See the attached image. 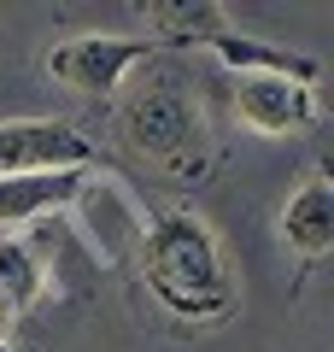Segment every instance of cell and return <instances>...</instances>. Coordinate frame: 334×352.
Segmentation results:
<instances>
[{
    "label": "cell",
    "mask_w": 334,
    "mask_h": 352,
    "mask_svg": "<svg viewBox=\"0 0 334 352\" xmlns=\"http://www.w3.org/2000/svg\"><path fill=\"white\" fill-rule=\"evenodd\" d=\"M135 258H141L153 300L170 317H182V323H229L241 294H235V276H229L217 235H211V223L199 212L147 217Z\"/></svg>",
    "instance_id": "1"
},
{
    "label": "cell",
    "mask_w": 334,
    "mask_h": 352,
    "mask_svg": "<svg viewBox=\"0 0 334 352\" xmlns=\"http://www.w3.org/2000/svg\"><path fill=\"white\" fill-rule=\"evenodd\" d=\"M124 141L141 153L147 164H159L176 182H194L205 170V118H199V100L188 94L176 76H153L124 100Z\"/></svg>",
    "instance_id": "2"
},
{
    "label": "cell",
    "mask_w": 334,
    "mask_h": 352,
    "mask_svg": "<svg viewBox=\"0 0 334 352\" xmlns=\"http://www.w3.org/2000/svg\"><path fill=\"white\" fill-rule=\"evenodd\" d=\"M153 53H159L153 36H106V30H88V36H65L59 47L47 53V76L65 82L71 94L106 100V94H118Z\"/></svg>",
    "instance_id": "3"
},
{
    "label": "cell",
    "mask_w": 334,
    "mask_h": 352,
    "mask_svg": "<svg viewBox=\"0 0 334 352\" xmlns=\"http://www.w3.org/2000/svg\"><path fill=\"white\" fill-rule=\"evenodd\" d=\"M94 147L65 118H6L0 124V176H36V170H88Z\"/></svg>",
    "instance_id": "4"
},
{
    "label": "cell",
    "mask_w": 334,
    "mask_h": 352,
    "mask_svg": "<svg viewBox=\"0 0 334 352\" xmlns=\"http://www.w3.org/2000/svg\"><path fill=\"white\" fill-rule=\"evenodd\" d=\"M71 212H76V223H82V235L94 241L100 258H124V252L141 247L147 217H141V206L129 200V188H124V182H111L106 170H82Z\"/></svg>",
    "instance_id": "5"
},
{
    "label": "cell",
    "mask_w": 334,
    "mask_h": 352,
    "mask_svg": "<svg viewBox=\"0 0 334 352\" xmlns=\"http://www.w3.org/2000/svg\"><path fill=\"white\" fill-rule=\"evenodd\" d=\"M235 118L258 135H305L317 124V88L293 76H235Z\"/></svg>",
    "instance_id": "6"
},
{
    "label": "cell",
    "mask_w": 334,
    "mask_h": 352,
    "mask_svg": "<svg viewBox=\"0 0 334 352\" xmlns=\"http://www.w3.org/2000/svg\"><path fill=\"white\" fill-rule=\"evenodd\" d=\"M94 170V164H88ZM76 182L82 170H36V176H0V235H18V229L41 223V217L65 212L76 200Z\"/></svg>",
    "instance_id": "7"
},
{
    "label": "cell",
    "mask_w": 334,
    "mask_h": 352,
    "mask_svg": "<svg viewBox=\"0 0 334 352\" xmlns=\"http://www.w3.org/2000/svg\"><path fill=\"white\" fill-rule=\"evenodd\" d=\"M205 47H211V59L229 65L235 76H293V82H311V88H317V76H322V65L311 59V53L276 47V41L247 36V30H223V36H211Z\"/></svg>",
    "instance_id": "8"
},
{
    "label": "cell",
    "mask_w": 334,
    "mask_h": 352,
    "mask_svg": "<svg viewBox=\"0 0 334 352\" xmlns=\"http://www.w3.org/2000/svg\"><path fill=\"white\" fill-rule=\"evenodd\" d=\"M282 241L293 252H305V258H322V252L334 247V188H329V176H322V170H311L305 182L287 194V206H282Z\"/></svg>",
    "instance_id": "9"
},
{
    "label": "cell",
    "mask_w": 334,
    "mask_h": 352,
    "mask_svg": "<svg viewBox=\"0 0 334 352\" xmlns=\"http://www.w3.org/2000/svg\"><path fill=\"white\" fill-rule=\"evenodd\" d=\"M47 294V270H41L36 247L24 235H0V311L18 317Z\"/></svg>",
    "instance_id": "10"
},
{
    "label": "cell",
    "mask_w": 334,
    "mask_h": 352,
    "mask_svg": "<svg viewBox=\"0 0 334 352\" xmlns=\"http://www.w3.org/2000/svg\"><path fill=\"white\" fill-rule=\"evenodd\" d=\"M153 24H159V36L153 41H199V47H205L211 36H223V6H211V0H182V6H170V0H164V6H153Z\"/></svg>",
    "instance_id": "11"
},
{
    "label": "cell",
    "mask_w": 334,
    "mask_h": 352,
    "mask_svg": "<svg viewBox=\"0 0 334 352\" xmlns=\"http://www.w3.org/2000/svg\"><path fill=\"white\" fill-rule=\"evenodd\" d=\"M6 323H12V317H6V311H0V346H6Z\"/></svg>",
    "instance_id": "12"
},
{
    "label": "cell",
    "mask_w": 334,
    "mask_h": 352,
    "mask_svg": "<svg viewBox=\"0 0 334 352\" xmlns=\"http://www.w3.org/2000/svg\"><path fill=\"white\" fill-rule=\"evenodd\" d=\"M0 352H12V346H0Z\"/></svg>",
    "instance_id": "13"
}]
</instances>
